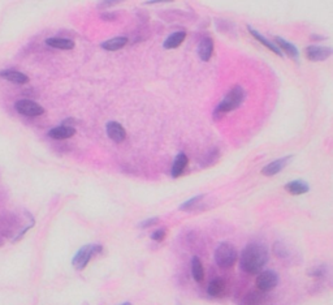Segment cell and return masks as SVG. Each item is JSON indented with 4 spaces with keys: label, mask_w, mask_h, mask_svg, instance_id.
<instances>
[{
    "label": "cell",
    "mask_w": 333,
    "mask_h": 305,
    "mask_svg": "<svg viewBox=\"0 0 333 305\" xmlns=\"http://www.w3.org/2000/svg\"><path fill=\"white\" fill-rule=\"evenodd\" d=\"M268 261V251L264 245L247 244L239 255V266L247 274H258Z\"/></svg>",
    "instance_id": "cell-1"
},
{
    "label": "cell",
    "mask_w": 333,
    "mask_h": 305,
    "mask_svg": "<svg viewBox=\"0 0 333 305\" xmlns=\"http://www.w3.org/2000/svg\"><path fill=\"white\" fill-rule=\"evenodd\" d=\"M245 97H246V93H245L242 86L236 85L235 88L232 89L231 92L225 96L223 102L216 107L215 114L214 115L219 114L220 116L221 114H225V112H229V111H233L236 110V108H238V107L243 103V101H245Z\"/></svg>",
    "instance_id": "cell-2"
},
{
    "label": "cell",
    "mask_w": 333,
    "mask_h": 305,
    "mask_svg": "<svg viewBox=\"0 0 333 305\" xmlns=\"http://www.w3.org/2000/svg\"><path fill=\"white\" fill-rule=\"evenodd\" d=\"M238 252L237 249L229 243H221L215 251V261L217 266L221 269H229L237 262Z\"/></svg>",
    "instance_id": "cell-3"
},
{
    "label": "cell",
    "mask_w": 333,
    "mask_h": 305,
    "mask_svg": "<svg viewBox=\"0 0 333 305\" xmlns=\"http://www.w3.org/2000/svg\"><path fill=\"white\" fill-rule=\"evenodd\" d=\"M103 252V247L98 244H91L85 245L82 248L76 253V255L73 257L72 265L76 267L77 270H83L87 266V263L90 262V259L93 258V255L100 254Z\"/></svg>",
    "instance_id": "cell-4"
},
{
    "label": "cell",
    "mask_w": 333,
    "mask_h": 305,
    "mask_svg": "<svg viewBox=\"0 0 333 305\" xmlns=\"http://www.w3.org/2000/svg\"><path fill=\"white\" fill-rule=\"evenodd\" d=\"M15 107L16 111H17L19 114L25 115V116H30V118H35V116H39V115L45 114V108L37 102L30 100L19 101V102H16Z\"/></svg>",
    "instance_id": "cell-5"
},
{
    "label": "cell",
    "mask_w": 333,
    "mask_h": 305,
    "mask_svg": "<svg viewBox=\"0 0 333 305\" xmlns=\"http://www.w3.org/2000/svg\"><path fill=\"white\" fill-rule=\"evenodd\" d=\"M257 287L261 292H268L273 290L279 283V277L275 271L267 270L263 271L257 277Z\"/></svg>",
    "instance_id": "cell-6"
},
{
    "label": "cell",
    "mask_w": 333,
    "mask_h": 305,
    "mask_svg": "<svg viewBox=\"0 0 333 305\" xmlns=\"http://www.w3.org/2000/svg\"><path fill=\"white\" fill-rule=\"evenodd\" d=\"M306 57L311 61H323L327 60L328 57L332 55V49L327 46H316V45H311L306 47L305 50Z\"/></svg>",
    "instance_id": "cell-7"
},
{
    "label": "cell",
    "mask_w": 333,
    "mask_h": 305,
    "mask_svg": "<svg viewBox=\"0 0 333 305\" xmlns=\"http://www.w3.org/2000/svg\"><path fill=\"white\" fill-rule=\"evenodd\" d=\"M106 130H107V136L112 140V141L118 142H122L126 138V132H125L124 127L118 122H108L106 126Z\"/></svg>",
    "instance_id": "cell-8"
},
{
    "label": "cell",
    "mask_w": 333,
    "mask_h": 305,
    "mask_svg": "<svg viewBox=\"0 0 333 305\" xmlns=\"http://www.w3.org/2000/svg\"><path fill=\"white\" fill-rule=\"evenodd\" d=\"M291 159V156H284V158H279V159L273 160L271 163H268L267 166L263 167L262 170V174L264 176H273L277 175L279 172H281L285 168V166L289 163V160Z\"/></svg>",
    "instance_id": "cell-9"
},
{
    "label": "cell",
    "mask_w": 333,
    "mask_h": 305,
    "mask_svg": "<svg viewBox=\"0 0 333 305\" xmlns=\"http://www.w3.org/2000/svg\"><path fill=\"white\" fill-rule=\"evenodd\" d=\"M0 77L17 85H25L29 82V77L25 73L19 72V71H12V69L0 71Z\"/></svg>",
    "instance_id": "cell-10"
},
{
    "label": "cell",
    "mask_w": 333,
    "mask_h": 305,
    "mask_svg": "<svg viewBox=\"0 0 333 305\" xmlns=\"http://www.w3.org/2000/svg\"><path fill=\"white\" fill-rule=\"evenodd\" d=\"M212 53H214V41L210 37L202 38V41L198 45V55L201 57V60L208 61L211 59Z\"/></svg>",
    "instance_id": "cell-11"
},
{
    "label": "cell",
    "mask_w": 333,
    "mask_h": 305,
    "mask_svg": "<svg viewBox=\"0 0 333 305\" xmlns=\"http://www.w3.org/2000/svg\"><path fill=\"white\" fill-rule=\"evenodd\" d=\"M76 134V129L67 126L55 127L52 129L48 130V137L53 140H67Z\"/></svg>",
    "instance_id": "cell-12"
},
{
    "label": "cell",
    "mask_w": 333,
    "mask_h": 305,
    "mask_svg": "<svg viewBox=\"0 0 333 305\" xmlns=\"http://www.w3.org/2000/svg\"><path fill=\"white\" fill-rule=\"evenodd\" d=\"M285 191L290 193V195L299 196L307 193L310 191V187L303 180H294V181H289L288 184H285Z\"/></svg>",
    "instance_id": "cell-13"
},
{
    "label": "cell",
    "mask_w": 333,
    "mask_h": 305,
    "mask_svg": "<svg viewBox=\"0 0 333 305\" xmlns=\"http://www.w3.org/2000/svg\"><path fill=\"white\" fill-rule=\"evenodd\" d=\"M225 290H227V284L224 282L221 278L214 279L207 287V294L211 296V298H221L224 294H225Z\"/></svg>",
    "instance_id": "cell-14"
},
{
    "label": "cell",
    "mask_w": 333,
    "mask_h": 305,
    "mask_svg": "<svg viewBox=\"0 0 333 305\" xmlns=\"http://www.w3.org/2000/svg\"><path fill=\"white\" fill-rule=\"evenodd\" d=\"M189 163V158L184 152H180L176 158H174L173 166H172V178H178L182 175V172L185 171L186 166Z\"/></svg>",
    "instance_id": "cell-15"
},
{
    "label": "cell",
    "mask_w": 333,
    "mask_h": 305,
    "mask_svg": "<svg viewBox=\"0 0 333 305\" xmlns=\"http://www.w3.org/2000/svg\"><path fill=\"white\" fill-rule=\"evenodd\" d=\"M46 45L53 49H59V50H72L74 47V42L72 39L68 38H57V37H52V38L46 39Z\"/></svg>",
    "instance_id": "cell-16"
},
{
    "label": "cell",
    "mask_w": 333,
    "mask_h": 305,
    "mask_svg": "<svg viewBox=\"0 0 333 305\" xmlns=\"http://www.w3.org/2000/svg\"><path fill=\"white\" fill-rule=\"evenodd\" d=\"M186 38V33L185 31H174L172 34L168 37V38L164 41V49L166 50H170V49H177L180 45H181Z\"/></svg>",
    "instance_id": "cell-17"
},
{
    "label": "cell",
    "mask_w": 333,
    "mask_h": 305,
    "mask_svg": "<svg viewBox=\"0 0 333 305\" xmlns=\"http://www.w3.org/2000/svg\"><path fill=\"white\" fill-rule=\"evenodd\" d=\"M247 30H249L250 34L253 35L254 38L257 39V41H259V42H261L262 45H264V46L267 47V49H269V50L272 51V52L276 53V55H279V56H283V52H281L280 49H279V47H277L276 45H275V43H272V42H271V41H268V39H267V38H264V37H263V35H262L261 33H259V31L254 30V29L251 26H247Z\"/></svg>",
    "instance_id": "cell-18"
},
{
    "label": "cell",
    "mask_w": 333,
    "mask_h": 305,
    "mask_svg": "<svg viewBox=\"0 0 333 305\" xmlns=\"http://www.w3.org/2000/svg\"><path fill=\"white\" fill-rule=\"evenodd\" d=\"M128 43V38L126 37H115V38H111L106 42L102 43V49L107 51H118L122 47H125V45Z\"/></svg>",
    "instance_id": "cell-19"
},
{
    "label": "cell",
    "mask_w": 333,
    "mask_h": 305,
    "mask_svg": "<svg viewBox=\"0 0 333 305\" xmlns=\"http://www.w3.org/2000/svg\"><path fill=\"white\" fill-rule=\"evenodd\" d=\"M275 42H276L275 45H276L279 49H283L285 52L288 53L289 56L294 57L295 60H298L299 52H298V50H297V47H295L294 45H291V43H289L288 41H285L284 38H281V37H276V38H275Z\"/></svg>",
    "instance_id": "cell-20"
},
{
    "label": "cell",
    "mask_w": 333,
    "mask_h": 305,
    "mask_svg": "<svg viewBox=\"0 0 333 305\" xmlns=\"http://www.w3.org/2000/svg\"><path fill=\"white\" fill-rule=\"evenodd\" d=\"M191 275L195 282H202L205 279V269L198 257H193L191 259Z\"/></svg>",
    "instance_id": "cell-21"
},
{
    "label": "cell",
    "mask_w": 333,
    "mask_h": 305,
    "mask_svg": "<svg viewBox=\"0 0 333 305\" xmlns=\"http://www.w3.org/2000/svg\"><path fill=\"white\" fill-rule=\"evenodd\" d=\"M264 295L261 291H251L243 298L242 305H261L263 303Z\"/></svg>",
    "instance_id": "cell-22"
},
{
    "label": "cell",
    "mask_w": 333,
    "mask_h": 305,
    "mask_svg": "<svg viewBox=\"0 0 333 305\" xmlns=\"http://www.w3.org/2000/svg\"><path fill=\"white\" fill-rule=\"evenodd\" d=\"M203 197H205V195L195 196V197H193V199L188 200V201H185V203H182V205L180 206V209L184 210V211H190V210L195 209V206L201 203L202 200H203Z\"/></svg>",
    "instance_id": "cell-23"
},
{
    "label": "cell",
    "mask_w": 333,
    "mask_h": 305,
    "mask_svg": "<svg viewBox=\"0 0 333 305\" xmlns=\"http://www.w3.org/2000/svg\"><path fill=\"white\" fill-rule=\"evenodd\" d=\"M273 253H275L279 258L283 259H286L289 257V254H290L288 248H286L283 243H280V241H276L275 245H273Z\"/></svg>",
    "instance_id": "cell-24"
},
{
    "label": "cell",
    "mask_w": 333,
    "mask_h": 305,
    "mask_svg": "<svg viewBox=\"0 0 333 305\" xmlns=\"http://www.w3.org/2000/svg\"><path fill=\"white\" fill-rule=\"evenodd\" d=\"M327 271H328V267L326 265H319V266L307 270V275L309 277H315V278H323V277H326Z\"/></svg>",
    "instance_id": "cell-25"
},
{
    "label": "cell",
    "mask_w": 333,
    "mask_h": 305,
    "mask_svg": "<svg viewBox=\"0 0 333 305\" xmlns=\"http://www.w3.org/2000/svg\"><path fill=\"white\" fill-rule=\"evenodd\" d=\"M219 152L217 150H212L211 152H208L207 158L205 159V162L202 163V166L203 167H207V166H211V164H214L216 162V160L219 159Z\"/></svg>",
    "instance_id": "cell-26"
},
{
    "label": "cell",
    "mask_w": 333,
    "mask_h": 305,
    "mask_svg": "<svg viewBox=\"0 0 333 305\" xmlns=\"http://www.w3.org/2000/svg\"><path fill=\"white\" fill-rule=\"evenodd\" d=\"M166 235V229H159L151 233V239L154 241H163Z\"/></svg>",
    "instance_id": "cell-27"
},
{
    "label": "cell",
    "mask_w": 333,
    "mask_h": 305,
    "mask_svg": "<svg viewBox=\"0 0 333 305\" xmlns=\"http://www.w3.org/2000/svg\"><path fill=\"white\" fill-rule=\"evenodd\" d=\"M158 222H159V218H158V217L148 218V219H146V221L141 222L140 225H138V227H140V229H148V227H151V226L156 225Z\"/></svg>",
    "instance_id": "cell-28"
},
{
    "label": "cell",
    "mask_w": 333,
    "mask_h": 305,
    "mask_svg": "<svg viewBox=\"0 0 333 305\" xmlns=\"http://www.w3.org/2000/svg\"><path fill=\"white\" fill-rule=\"evenodd\" d=\"M100 17H102L103 20H107V21H112V20H115L118 17V15H115V13H103Z\"/></svg>",
    "instance_id": "cell-29"
},
{
    "label": "cell",
    "mask_w": 333,
    "mask_h": 305,
    "mask_svg": "<svg viewBox=\"0 0 333 305\" xmlns=\"http://www.w3.org/2000/svg\"><path fill=\"white\" fill-rule=\"evenodd\" d=\"M116 3H119V1H102V3L99 4L98 8H106V7H110V5H115Z\"/></svg>",
    "instance_id": "cell-30"
},
{
    "label": "cell",
    "mask_w": 333,
    "mask_h": 305,
    "mask_svg": "<svg viewBox=\"0 0 333 305\" xmlns=\"http://www.w3.org/2000/svg\"><path fill=\"white\" fill-rule=\"evenodd\" d=\"M170 0H148L146 1L147 4H152V3H169Z\"/></svg>",
    "instance_id": "cell-31"
},
{
    "label": "cell",
    "mask_w": 333,
    "mask_h": 305,
    "mask_svg": "<svg viewBox=\"0 0 333 305\" xmlns=\"http://www.w3.org/2000/svg\"><path fill=\"white\" fill-rule=\"evenodd\" d=\"M310 38L314 39V41H323V39H327L326 37H322V35H316V34H312Z\"/></svg>",
    "instance_id": "cell-32"
},
{
    "label": "cell",
    "mask_w": 333,
    "mask_h": 305,
    "mask_svg": "<svg viewBox=\"0 0 333 305\" xmlns=\"http://www.w3.org/2000/svg\"><path fill=\"white\" fill-rule=\"evenodd\" d=\"M121 305H132L130 303H124V304H121Z\"/></svg>",
    "instance_id": "cell-33"
}]
</instances>
